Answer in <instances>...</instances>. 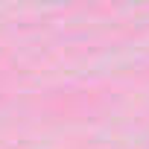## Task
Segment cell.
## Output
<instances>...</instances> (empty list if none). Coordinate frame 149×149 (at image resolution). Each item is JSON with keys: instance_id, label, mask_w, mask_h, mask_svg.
Listing matches in <instances>:
<instances>
[]
</instances>
